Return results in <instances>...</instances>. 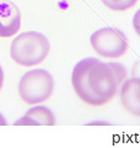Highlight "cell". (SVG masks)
Listing matches in <instances>:
<instances>
[{"mask_svg": "<svg viewBox=\"0 0 140 148\" xmlns=\"http://www.w3.org/2000/svg\"><path fill=\"white\" fill-rule=\"evenodd\" d=\"M131 77L140 80V59L134 64L133 70H131Z\"/></svg>", "mask_w": 140, "mask_h": 148, "instance_id": "cell-10", "label": "cell"}, {"mask_svg": "<svg viewBox=\"0 0 140 148\" xmlns=\"http://www.w3.org/2000/svg\"><path fill=\"white\" fill-rule=\"evenodd\" d=\"M50 47V40L42 32L26 31L13 40L10 56L20 66H36L47 57Z\"/></svg>", "mask_w": 140, "mask_h": 148, "instance_id": "cell-2", "label": "cell"}, {"mask_svg": "<svg viewBox=\"0 0 140 148\" xmlns=\"http://www.w3.org/2000/svg\"><path fill=\"white\" fill-rule=\"evenodd\" d=\"M90 45L99 56L118 59L129 50V41L120 29L105 26L94 31L90 36Z\"/></svg>", "mask_w": 140, "mask_h": 148, "instance_id": "cell-4", "label": "cell"}, {"mask_svg": "<svg viewBox=\"0 0 140 148\" xmlns=\"http://www.w3.org/2000/svg\"><path fill=\"white\" fill-rule=\"evenodd\" d=\"M126 75L124 65L87 57L73 67L72 86L84 103L99 107L109 103L117 96Z\"/></svg>", "mask_w": 140, "mask_h": 148, "instance_id": "cell-1", "label": "cell"}, {"mask_svg": "<svg viewBox=\"0 0 140 148\" xmlns=\"http://www.w3.org/2000/svg\"><path fill=\"white\" fill-rule=\"evenodd\" d=\"M52 92L53 77L42 69L27 71L19 82V95L27 105H37L47 101Z\"/></svg>", "mask_w": 140, "mask_h": 148, "instance_id": "cell-3", "label": "cell"}, {"mask_svg": "<svg viewBox=\"0 0 140 148\" xmlns=\"http://www.w3.org/2000/svg\"><path fill=\"white\" fill-rule=\"evenodd\" d=\"M133 26H134V30L135 32L140 36V9L134 14V18H133Z\"/></svg>", "mask_w": 140, "mask_h": 148, "instance_id": "cell-9", "label": "cell"}, {"mask_svg": "<svg viewBox=\"0 0 140 148\" xmlns=\"http://www.w3.org/2000/svg\"><path fill=\"white\" fill-rule=\"evenodd\" d=\"M21 27V14L16 4L0 0V38H10Z\"/></svg>", "mask_w": 140, "mask_h": 148, "instance_id": "cell-5", "label": "cell"}, {"mask_svg": "<svg viewBox=\"0 0 140 148\" xmlns=\"http://www.w3.org/2000/svg\"><path fill=\"white\" fill-rule=\"evenodd\" d=\"M119 96L126 112L140 118V80L133 77L125 80L120 86Z\"/></svg>", "mask_w": 140, "mask_h": 148, "instance_id": "cell-6", "label": "cell"}, {"mask_svg": "<svg viewBox=\"0 0 140 148\" xmlns=\"http://www.w3.org/2000/svg\"><path fill=\"white\" fill-rule=\"evenodd\" d=\"M101 1L104 4V6H107L110 10L124 11L137 5L138 0H101Z\"/></svg>", "mask_w": 140, "mask_h": 148, "instance_id": "cell-8", "label": "cell"}, {"mask_svg": "<svg viewBox=\"0 0 140 148\" xmlns=\"http://www.w3.org/2000/svg\"><path fill=\"white\" fill-rule=\"evenodd\" d=\"M56 118L52 111L46 106H34L15 122V126H53Z\"/></svg>", "mask_w": 140, "mask_h": 148, "instance_id": "cell-7", "label": "cell"}, {"mask_svg": "<svg viewBox=\"0 0 140 148\" xmlns=\"http://www.w3.org/2000/svg\"><path fill=\"white\" fill-rule=\"evenodd\" d=\"M4 85V71H3V67L0 66V90H1Z\"/></svg>", "mask_w": 140, "mask_h": 148, "instance_id": "cell-11", "label": "cell"}, {"mask_svg": "<svg viewBox=\"0 0 140 148\" xmlns=\"http://www.w3.org/2000/svg\"><path fill=\"white\" fill-rule=\"evenodd\" d=\"M7 123H6V120L4 118V116L1 113H0V126H6Z\"/></svg>", "mask_w": 140, "mask_h": 148, "instance_id": "cell-12", "label": "cell"}]
</instances>
